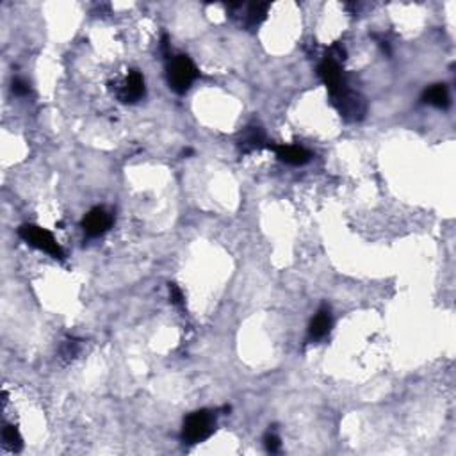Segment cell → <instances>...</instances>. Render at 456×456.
<instances>
[{
    "instance_id": "6da1fadb",
    "label": "cell",
    "mask_w": 456,
    "mask_h": 456,
    "mask_svg": "<svg viewBox=\"0 0 456 456\" xmlns=\"http://www.w3.org/2000/svg\"><path fill=\"white\" fill-rule=\"evenodd\" d=\"M168 84L175 93H186L197 79V66L188 55H175L168 63Z\"/></svg>"
},
{
    "instance_id": "7a4b0ae2",
    "label": "cell",
    "mask_w": 456,
    "mask_h": 456,
    "mask_svg": "<svg viewBox=\"0 0 456 456\" xmlns=\"http://www.w3.org/2000/svg\"><path fill=\"white\" fill-rule=\"evenodd\" d=\"M216 419L214 414L207 410L192 411L188 419L183 420L182 437L189 444H200L214 433Z\"/></svg>"
},
{
    "instance_id": "3957f363",
    "label": "cell",
    "mask_w": 456,
    "mask_h": 456,
    "mask_svg": "<svg viewBox=\"0 0 456 456\" xmlns=\"http://www.w3.org/2000/svg\"><path fill=\"white\" fill-rule=\"evenodd\" d=\"M331 103L333 107L339 111V114L344 118L346 121H360L367 112V103L366 100L358 93L349 91L348 88L337 91V93L330 94Z\"/></svg>"
},
{
    "instance_id": "277c9868",
    "label": "cell",
    "mask_w": 456,
    "mask_h": 456,
    "mask_svg": "<svg viewBox=\"0 0 456 456\" xmlns=\"http://www.w3.org/2000/svg\"><path fill=\"white\" fill-rule=\"evenodd\" d=\"M18 233L20 238L27 244H31V246L45 251V253L52 255L54 259H64V251L61 250L54 236L49 230H45V228L36 227V225H23V227H20Z\"/></svg>"
},
{
    "instance_id": "5b68a950",
    "label": "cell",
    "mask_w": 456,
    "mask_h": 456,
    "mask_svg": "<svg viewBox=\"0 0 456 456\" xmlns=\"http://www.w3.org/2000/svg\"><path fill=\"white\" fill-rule=\"evenodd\" d=\"M318 73H319V77H321V81L327 84L330 94L337 93V91H340V90H344V88H348L344 82L342 70H340V63L339 61H335V59H331V58L325 59V61L319 64Z\"/></svg>"
},
{
    "instance_id": "8992f818",
    "label": "cell",
    "mask_w": 456,
    "mask_h": 456,
    "mask_svg": "<svg viewBox=\"0 0 456 456\" xmlns=\"http://www.w3.org/2000/svg\"><path fill=\"white\" fill-rule=\"evenodd\" d=\"M112 225V216L102 207H94L82 219V228L91 238H99L103 232H107Z\"/></svg>"
},
{
    "instance_id": "52a82bcc",
    "label": "cell",
    "mask_w": 456,
    "mask_h": 456,
    "mask_svg": "<svg viewBox=\"0 0 456 456\" xmlns=\"http://www.w3.org/2000/svg\"><path fill=\"white\" fill-rule=\"evenodd\" d=\"M143 97H144L143 75H141L139 72H136V70H132V72L125 77L123 84L120 86L118 99L125 103H134V102H139V100L143 99Z\"/></svg>"
},
{
    "instance_id": "ba28073f",
    "label": "cell",
    "mask_w": 456,
    "mask_h": 456,
    "mask_svg": "<svg viewBox=\"0 0 456 456\" xmlns=\"http://www.w3.org/2000/svg\"><path fill=\"white\" fill-rule=\"evenodd\" d=\"M268 147L273 148L280 161L291 166L307 164V162L310 161V157H312V153H310L309 150H305V148L301 147H294V144H280V147H271V144H268Z\"/></svg>"
},
{
    "instance_id": "9c48e42d",
    "label": "cell",
    "mask_w": 456,
    "mask_h": 456,
    "mask_svg": "<svg viewBox=\"0 0 456 456\" xmlns=\"http://www.w3.org/2000/svg\"><path fill=\"white\" fill-rule=\"evenodd\" d=\"M239 147H241V152L244 153L255 152V150L268 147L264 130L260 129V127H248V129H244V132L241 134Z\"/></svg>"
},
{
    "instance_id": "30bf717a",
    "label": "cell",
    "mask_w": 456,
    "mask_h": 456,
    "mask_svg": "<svg viewBox=\"0 0 456 456\" xmlns=\"http://www.w3.org/2000/svg\"><path fill=\"white\" fill-rule=\"evenodd\" d=\"M331 328V316L327 307H322L309 327V340H321L328 335Z\"/></svg>"
},
{
    "instance_id": "8fae6325",
    "label": "cell",
    "mask_w": 456,
    "mask_h": 456,
    "mask_svg": "<svg viewBox=\"0 0 456 456\" xmlns=\"http://www.w3.org/2000/svg\"><path fill=\"white\" fill-rule=\"evenodd\" d=\"M422 99H425L426 103L433 105V107H438V109L449 107V91H447V88L444 84L431 86L429 90H426V93Z\"/></svg>"
},
{
    "instance_id": "7c38bea8",
    "label": "cell",
    "mask_w": 456,
    "mask_h": 456,
    "mask_svg": "<svg viewBox=\"0 0 456 456\" xmlns=\"http://www.w3.org/2000/svg\"><path fill=\"white\" fill-rule=\"evenodd\" d=\"M2 446L11 453H18L22 449V437H20L18 429L14 426H4V431H2Z\"/></svg>"
},
{
    "instance_id": "4fadbf2b",
    "label": "cell",
    "mask_w": 456,
    "mask_h": 456,
    "mask_svg": "<svg viewBox=\"0 0 456 456\" xmlns=\"http://www.w3.org/2000/svg\"><path fill=\"white\" fill-rule=\"evenodd\" d=\"M269 4H251L248 5V13H246V23L250 27H255L259 25L262 20L266 18L268 14Z\"/></svg>"
},
{
    "instance_id": "5bb4252c",
    "label": "cell",
    "mask_w": 456,
    "mask_h": 456,
    "mask_svg": "<svg viewBox=\"0 0 456 456\" xmlns=\"http://www.w3.org/2000/svg\"><path fill=\"white\" fill-rule=\"evenodd\" d=\"M264 442H266V449H268L269 453H277L278 449H280V438H278L275 433L266 435Z\"/></svg>"
},
{
    "instance_id": "9a60e30c",
    "label": "cell",
    "mask_w": 456,
    "mask_h": 456,
    "mask_svg": "<svg viewBox=\"0 0 456 456\" xmlns=\"http://www.w3.org/2000/svg\"><path fill=\"white\" fill-rule=\"evenodd\" d=\"M13 91L14 94H18V97H23V94L29 93V84L22 79H14L13 81Z\"/></svg>"
},
{
    "instance_id": "2e32d148",
    "label": "cell",
    "mask_w": 456,
    "mask_h": 456,
    "mask_svg": "<svg viewBox=\"0 0 456 456\" xmlns=\"http://www.w3.org/2000/svg\"><path fill=\"white\" fill-rule=\"evenodd\" d=\"M170 296H171V301H173L175 305H182L183 303L182 291H180L179 287L175 286V283H170Z\"/></svg>"
}]
</instances>
